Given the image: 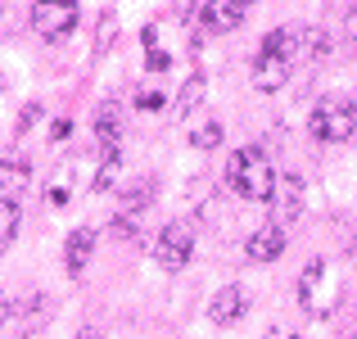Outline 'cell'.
Returning <instances> with one entry per match:
<instances>
[{
  "label": "cell",
  "mask_w": 357,
  "mask_h": 339,
  "mask_svg": "<svg viewBox=\"0 0 357 339\" xmlns=\"http://www.w3.org/2000/svg\"><path fill=\"white\" fill-rule=\"evenodd\" d=\"M227 186H231V195H240V199H249V204L271 199V190H276V167L267 163L262 149L244 145L227 163Z\"/></svg>",
  "instance_id": "6da1fadb"
},
{
  "label": "cell",
  "mask_w": 357,
  "mask_h": 339,
  "mask_svg": "<svg viewBox=\"0 0 357 339\" xmlns=\"http://www.w3.org/2000/svg\"><path fill=\"white\" fill-rule=\"evenodd\" d=\"M298 303L312 317H331L344 303V280H340V267L331 258H317L303 267V276H298Z\"/></svg>",
  "instance_id": "7a4b0ae2"
},
{
  "label": "cell",
  "mask_w": 357,
  "mask_h": 339,
  "mask_svg": "<svg viewBox=\"0 0 357 339\" xmlns=\"http://www.w3.org/2000/svg\"><path fill=\"white\" fill-rule=\"evenodd\" d=\"M307 131H312V140H321V145H344V140H353V131H357L353 100H321V105L312 109V118H307Z\"/></svg>",
  "instance_id": "3957f363"
},
{
  "label": "cell",
  "mask_w": 357,
  "mask_h": 339,
  "mask_svg": "<svg viewBox=\"0 0 357 339\" xmlns=\"http://www.w3.org/2000/svg\"><path fill=\"white\" fill-rule=\"evenodd\" d=\"M77 27V0H36L32 5V32L45 41H63Z\"/></svg>",
  "instance_id": "277c9868"
},
{
  "label": "cell",
  "mask_w": 357,
  "mask_h": 339,
  "mask_svg": "<svg viewBox=\"0 0 357 339\" xmlns=\"http://www.w3.org/2000/svg\"><path fill=\"white\" fill-rule=\"evenodd\" d=\"M190 253H195V235H190V226H185V222H167L163 231H158L154 262L163 271H181L185 262H190Z\"/></svg>",
  "instance_id": "5b68a950"
},
{
  "label": "cell",
  "mask_w": 357,
  "mask_h": 339,
  "mask_svg": "<svg viewBox=\"0 0 357 339\" xmlns=\"http://www.w3.org/2000/svg\"><path fill=\"white\" fill-rule=\"evenodd\" d=\"M303 199H307L303 176L280 172L276 176V190H271V222H276V226H294L298 218H303Z\"/></svg>",
  "instance_id": "8992f818"
},
{
  "label": "cell",
  "mask_w": 357,
  "mask_h": 339,
  "mask_svg": "<svg viewBox=\"0 0 357 339\" xmlns=\"http://www.w3.org/2000/svg\"><path fill=\"white\" fill-rule=\"evenodd\" d=\"M249 18V0H204L199 5V32L204 36H222V32H236Z\"/></svg>",
  "instance_id": "52a82bcc"
},
{
  "label": "cell",
  "mask_w": 357,
  "mask_h": 339,
  "mask_svg": "<svg viewBox=\"0 0 357 339\" xmlns=\"http://www.w3.org/2000/svg\"><path fill=\"white\" fill-rule=\"evenodd\" d=\"M244 312H249V294H244L240 285H222L218 294H213V303H208V322L213 326H236Z\"/></svg>",
  "instance_id": "ba28073f"
},
{
  "label": "cell",
  "mask_w": 357,
  "mask_h": 339,
  "mask_svg": "<svg viewBox=\"0 0 357 339\" xmlns=\"http://www.w3.org/2000/svg\"><path fill=\"white\" fill-rule=\"evenodd\" d=\"M244 253H249L253 262H271V258H280V253H285V226H276V222L258 226V231L244 240Z\"/></svg>",
  "instance_id": "9c48e42d"
},
{
  "label": "cell",
  "mask_w": 357,
  "mask_h": 339,
  "mask_svg": "<svg viewBox=\"0 0 357 339\" xmlns=\"http://www.w3.org/2000/svg\"><path fill=\"white\" fill-rule=\"evenodd\" d=\"M289 82V59L285 54H262L258 50V59H253V86L258 91H280Z\"/></svg>",
  "instance_id": "30bf717a"
},
{
  "label": "cell",
  "mask_w": 357,
  "mask_h": 339,
  "mask_svg": "<svg viewBox=\"0 0 357 339\" xmlns=\"http://www.w3.org/2000/svg\"><path fill=\"white\" fill-rule=\"evenodd\" d=\"M27 181H32V167H27V158L0 154V199H14L18 190H27Z\"/></svg>",
  "instance_id": "8fae6325"
},
{
  "label": "cell",
  "mask_w": 357,
  "mask_h": 339,
  "mask_svg": "<svg viewBox=\"0 0 357 339\" xmlns=\"http://www.w3.org/2000/svg\"><path fill=\"white\" fill-rule=\"evenodd\" d=\"M91 253H96V231H91V226H77V231L68 235V244H63V267L77 276V271H86Z\"/></svg>",
  "instance_id": "7c38bea8"
},
{
  "label": "cell",
  "mask_w": 357,
  "mask_h": 339,
  "mask_svg": "<svg viewBox=\"0 0 357 339\" xmlns=\"http://www.w3.org/2000/svg\"><path fill=\"white\" fill-rule=\"evenodd\" d=\"M96 140L105 154H118V140H122V105H100L96 113Z\"/></svg>",
  "instance_id": "4fadbf2b"
},
{
  "label": "cell",
  "mask_w": 357,
  "mask_h": 339,
  "mask_svg": "<svg viewBox=\"0 0 357 339\" xmlns=\"http://www.w3.org/2000/svg\"><path fill=\"white\" fill-rule=\"evenodd\" d=\"M331 50V36L321 27H307V32H294V59H321Z\"/></svg>",
  "instance_id": "5bb4252c"
},
{
  "label": "cell",
  "mask_w": 357,
  "mask_h": 339,
  "mask_svg": "<svg viewBox=\"0 0 357 339\" xmlns=\"http://www.w3.org/2000/svg\"><path fill=\"white\" fill-rule=\"evenodd\" d=\"M18 222H23V209H18V199H0V249H9V244H14Z\"/></svg>",
  "instance_id": "9a60e30c"
},
{
  "label": "cell",
  "mask_w": 357,
  "mask_h": 339,
  "mask_svg": "<svg viewBox=\"0 0 357 339\" xmlns=\"http://www.w3.org/2000/svg\"><path fill=\"white\" fill-rule=\"evenodd\" d=\"M18 312H23V326H27V331H41V326H45V312H50V303H45L41 294H27L23 303H18Z\"/></svg>",
  "instance_id": "2e32d148"
},
{
  "label": "cell",
  "mask_w": 357,
  "mask_h": 339,
  "mask_svg": "<svg viewBox=\"0 0 357 339\" xmlns=\"http://www.w3.org/2000/svg\"><path fill=\"white\" fill-rule=\"evenodd\" d=\"M204 91H208V82H204V77H190V82H185V86H181V96H176V118H185V113L199 105V100H204Z\"/></svg>",
  "instance_id": "e0dca14e"
},
{
  "label": "cell",
  "mask_w": 357,
  "mask_h": 339,
  "mask_svg": "<svg viewBox=\"0 0 357 339\" xmlns=\"http://www.w3.org/2000/svg\"><path fill=\"white\" fill-rule=\"evenodd\" d=\"M118 176H122V154H105V163H100V172H96V190H114L118 186Z\"/></svg>",
  "instance_id": "ac0fdd59"
},
{
  "label": "cell",
  "mask_w": 357,
  "mask_h": 339,
  "mask_svg": "<svg viewBox=\"0 0 357 339\" xmlns=\"http://www.w3.org/2000/svg\"><path fill=\"white\" fill-rule=\"evenodd\" d=\"M218 140H222V127H218V122H208V127H199L190 136V145L195 149H218Z\"/></svg>",
  "instance_id": "d6986e66"
},
{
  "label": "cell",
  "mask_w": 357,
  "mask_h": 339,
  "mask_svg": "<svg viewBox=\"0 0 357 339\" xmlns=\"http://www.w3.org/2000/svg\"><path fill=\"white\" fill-rule=\"evenodd\" d=\"M114 14H105V23H100V32H96V54H105L109 45H114Z\"/></svg>",
  "instance_id": "ffe728a7"
},
{
  "label": "cell",
  "mask_w": 357,
  "mask_h": 339,
  "mask_svg": "<svg viewBox=\"0 0 357 339\" xmlns=\"http://www.w3.org/2000/svg\"><path fill=\"white\" fill-rule=\"evenodd\" d=\"M36 118H41V105H27L23 113H18V131H27V127H36Z\"/></svg>",
  "instance_id": "44dd1931"
},
{
  "label": "cell",
  "mask_w": 357,
  "mask_h": 339,
  "mask_svg": "<svg viewBox=\"0 0 357 339\" xmlns=\"http://www.w3.org/2000/svg\"><path fill=\"white\" fill-rule=\"evenodd\" d=\"M199 5H204V0H176V5H172V14H176V18H190Z\"/></svg>",
  "instance_id": "7402d4cb"
},
{
  "label": "cell",
  "mask_w": 357,
  "mask_h": 339,
  "mask_svg": "<svg viewBox=\"0 0 357 339\" xmlns=\"http://www.w3.org/2000/svg\"><path fill=\"white\" fill-rule=\"evenodd\" d=\"M68 136H73V122H68V118H59V122L50 127V140H68Z\"/></svg>",
  "instance_id": "603a6c76"
},
{
  "label": "cell",
  "mask_w": 357,
  "mask_h": 339,
  "mask_svg": "<svg viewBox=\"0 0 357 339\" xmlns=\"http://www.w3.org/2000/svg\"><path fill=\"white\" fill-rule=\"evenodd\" d=\"M267 339H298V335L289 331V326H276V331H267Z\"/></svg>",
  "instance_id": "cb8c5ba5"
},
{
  "label": "cell",
  "mask_w": 357,
  "mask_h": 339,
  "mask_svg": "<svg viewBox=\"0 0 357 339\" xmlns=\"http://www.w3.org/2000/svg\"><path fill=\"white\" fill-rule=\"evenodd\" d=\"M140 109H163V96H140Z\"/></svg>",
  "instance_id": "d4e9b609"
},
{
  "label": "cell",
  "mask_w": 357,
  "mask_h": 339,
  "mask_svg": "<svg viewBox=\"0 0 357 339\" xmlns=\"http://www.w3.org/2000/svg\"><path fill=\"white\" fill-rule=\"evenodd\" d=\"M349 45H353V50H357V9H353V14H349Z\"/></svg>",
  "instance_id": "484cf974"
},
{
  "label": "cell",
  "mask_w": 357,
  "mask_h": 339,
  "mask_svg": "<svg viewBox=\"0 0 357 339\" xmlns=\"http://www.w3.org/2000/svg\"><path fill=\"white\" fill-rule=\"evenodd\" d=\"M5 322H9V299L0 294V331H5Z\"/></svg>",
  "instance_id": "4316f807"
},
{
  "label": "cell",
  "mask_w": 357,
  "mask_h": 339,
  "mask_svg": "<svg viewBox=\"0 0 357 339\" xmlns=\"http://www.w3.org/2000/svg\"><path fill=\"white\" fill-rule=\"evenodd\" d=\"M77 339H100V335H96V331H82V335H77Z\"/></svg>",
  "instance_id": "83f0119b"
},
{
  "label": "cell",
  "mask_w": 357,
  "mask_h": 339,
  "mask_svg": "<svg viewBox=\"0 0 357 339\" xmlns=\"http://www.w3.org/2000/svg\"><path fill=\"white\" fill-rule=\"evenodd\" d=\"M353 271H357V244H353Z\"/></svg>",
  "instance_id": "f1b7e54d"
},
{
  "label": "cell",
  "mask_w": 357,
  "mask_h": 339,
  "mask_svg": "<svg viewBox=\"0 0 357 339\" xmlns=\"http://www.w3.org/2000/svg\"><path fill=\"white\" fill-rule=\"evenodd\" d=\"M0 91H5V73H0Z\"/></svg>",
  "instance_id": "f546056e"
},
{
  "label": "cell",
  "mask_w": 357,
  "mask_h": 339,
  "mask_svg": "<svg viewBox=\"0 0 357 339\" xmlns=\"http://www.w3.org/2000/svg\"><path fill=\"white\" fill-rule=\"evenodd\" d=\"M353 113H357V96H353Z\"/></svg>",
  "instance_id": "4dcf8cb0"
},
{
  "label": "cell",
  "mask_w": 357,
  "mask_h": 339,
  "mask_svg": "<svg viewBox=\"0 0 357 339\" xmlns=\"http://www.w3.org/2000/svg\"><path fill=\"white\" fill-rule=\"evenodd\" d=\"M0 23H5V9H0Z\"/></svg>",
  "instance_id": "1f68e13d"
}]
</instances>
